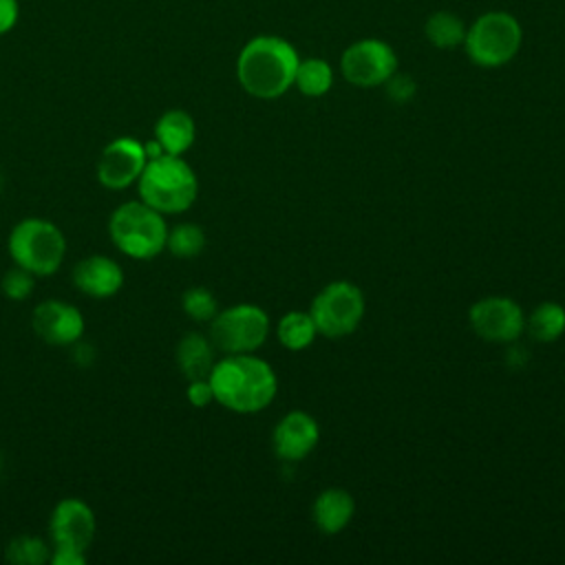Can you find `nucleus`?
Masks as SVG:
<instances>
[{"mask_svg": "<svg viewBox=\"0 0 565 565\" xmlns=\"http://www.w3.org/2000/svg\"><path fill=\"white\" fill-rule=\"evenodd\" d=\"M207 382L214 402L241 415L267 408L278 391L274 369L252 353H227L214 362Z\"/></svg>", "mask_w": 565, "mask_h": 565, "instance_id": "f257e3e1", "label": "nucleus"}, {"mask_svg": "<svg viewBox=\"0 0 565 565\" xmlns=\"http://www.w3.org/2000/svg\"><path fill=\"white\" fill-rule=\"evenodd\" d=\"M298 51L278 35H256L243 44L236 60L241 88L258 99H276L294 86Z\"/></svg>", "mask_w": 565, "mask_h": 565, "instance_id": "f03ea898", "label": "nucleus"}, {"mask_svg": "<svg viewBox=\"0 0 565 565\" xmlns=\"http://www.w3.org/2000/svg\"><path fill=\"white\" fill-rule=\"evenodd\" d=\"M137 192L139 199L157 212L181 214L194 205L199 179L190 163L179 154H159L148 159L137 179Z\"/></svg>", "mask_w": 565, "mask_h": 565, "instance_id": "7ed1b4c3", "label": "nucleus"}, {"mask_svg": "<svg viewBox=\"0 0 565 565\" xmlns=\"http://www.w3.org/2000/svg\"><path fill=\"white\" fill-rule=\"evenodd\" d=\"M108 236L128 258L150 260L166 249L168 225L161 212L137 199L113 210L108 218Z\"/></svg>", "mask_w": 565, "mask_h": 565, "instance_id": "20e7f679", "label": "nucleus"}, {"mask_svg": "<svg viewBox=\"0 0 565 565\" xmlns=\"http://www.w3.org/2000/svg\"><path fill=\"white\" fill-rule=\"evenodd\" d=\"M13 265L31 271L35 278L55 274L66 256V238L62 230L46 218H22L7 238Z\"/></svg>", "mask_w": 565, "mask_h": 565, "instance_id": "39448f33", "label": "nucleus"}, {"mask_svg": "<svg viewBox=\"0 0 565 565\" xmlns=\"http://www.w3.org/2000/svg\"><path fill=\"white\" fill-rule=\"evenodd\" d=\"M523 44L521 22L508 11H486L468 29L463 51L472 64L497 68L514 60Z\"/></svg>", "mask_w": 565, "mask_h": 565, "instance_id": "423d86ee", "label": "nucleus"}, {"mask_svg": "<svg viewBox=\"0 0 565 565\" xmlns=\"http://www.w3.org/2000/svg\"><path fill=\"white\" fill-rule=\"evenodd\" d=\"M364 294L349 280H333L324 285L311 300L309 316L320 335L344 338L358 329L364 318Z\"/></svg>", "mask_w": 565, "mask_h": 565, "instance_id": "0eeeda50", "label": "nucleus"}, {"mask_svg": "<svg viewBox=\"0 0 565 565\" xmlns=\"http://www.w3.org/2000/svg\"><path fill=\"white\" fill-rule=\"evenodd\" d=\"M269 335V316L249 302L232 305L210 320V342L227 353H252L265 344Z\"/></svg>", "mask_w": 565, "mask_h": 565, "instance_id": "6e6552de", "label": "nucleus"}, {"mask_svg": "<svg viewBox=\"0 0 565 565\" xmlns=\"http://www.w3.org/2000/svg\"><path fill=\"white\" fill-rule=\"evenodd\" d=\"M340 71L349 84L373 88L386 84V79L397 71V53L384 40L364 38L344 49Z\"/></svg>", "mask_w": 565, "mask_h": 565, "instance_id": "1a4fd4ad", "label": "nucleus"}, {"mask_svg": "<svg viewBox=\"0 0 565 565\" xmlns=\"http://www.w3.org/2000/svg\"><path fill=\"white\" fill-rule=\"evenodd\" d=\"M468 322L481 340L508 344L519 340V335L523 333L525 313L521 305L512 298L488 296L470 307Z\"/></svg>", "mask_w": 565, "mask_h": 565, "instance_id": "9d476101", "label": "nucleus"}, {"mask_svg": "<svg viewBox=\"0 0 565 565\" xmlns=\"http://www.w3.org/2000/svg\"><path fill=\"white\" fill-rule=\"evenodd\" d=\"M97 521L93 508L75 497H66L55 503L49 516V539L53 547H71L88 552L95 539Z\"/></svg>", "mask_w": 565, "mask_h": 565, "instance_id": "9b49d317", "label": "nucleus"}, {"mask_svg": "<svg viewBox=\"0 0 565 565\" xmlns=\"http://www.w3.org/2000/svg\"><path fill=\"white\" fill-rule=\"evenodd\" d=\"M148 163L143 141L135 137H117L104 146L97 159V181L108 190H124L137 183Z\"/></svg>", "mask_w": 565, "mask_h": 565, "instance_id": "f8f14e48", "label": "nucleus"}, {"mask_svg": "<svg viewBox=\"0 0 565 565\" xmlns=\"http://www.w3.org/2000/svg\"><path fill=\"white\" fill-rule=\"evenodd\" d=\"M35 335L53 347H73L82 340L86 322L82 311L60 298H46L31 313Z\"/></svg>", "mask_w": 565, "mask_h": 565, "instance_id": "ddd939ff", "label": "nucleus"}, {"mask_svg": "<svg viewBox=\"0 0 565 565\" xmlns=\"http://www.w3.org/2000/svg\"><path fill=\"white\" fill-rule=\"evenodd\" d=\"M318 439L320 428L316 419L305 411H291L276 424L271 446L282 461H300L316 448Z\"/></svg>", "mask_w": 565, "mask_h": 565, "instance_id": "4468645a", "label": "nucleus"}, {"mask_svg": "<svg viewBox=\"0 0 565 565\" xmlns=\"http://www.w3.org/2000/svg\"><path fill=\"white\" fill-rule=\"evenodd\" d=\"M73 285L84 296L110 298L124 287V269L115 258L93 254L75 263Z\"/></svg>", "mask_w": 565, "mask_h": 565, "instance_id": "2eb2a0df", "label": "nucleus"}, {"mask_svg": "<svg viewBox=\"0 0 565 565\" xmlns=\"http://www.w3.org/2000/svg\"><path fill=\"white\" fill-rule=\"evenodd\" d=\"M353 512H355V501L342 488L322 490L311 505V516L316 527L329 536L342 532L351 523Z\"/></svg>", "mask_w": 565, "mask_h": 565, "instance_id": "dca6fc26", "label": "nucleus"}, {"mask_svg": "<svg viewBox=\"0 0 565 565\" xmlns=\"http://www.w3.org/2000/svg\"><path fill=\"white\" fill-rule=\"evenodd\" d=\"M174 360L181 375L190 380H205L214 366V344L207 335L190 331L185 333L174 349Z\"/></svg>", "mask_w": 565, "mask_h": 565, "instance_id": "f3484780", "label": "nucleus"}, {"mask_svg": "<svg viewBox=\"0 0 565 565\" xmlns=\"http://www.w3.org/2000/svg\"><path fill=\"white\" fill-rule=\"evenodd\" d=\"M196 137V126L190 113L181 108L166 110L154 124V139L161 143L166 154H183L192 148Z\"/></svg>", "mask_w": 565, "mask_h": 565, "instance_id": "a211bd4d", "label": "nucleus"}, {"mask_svg": "<svg viewBox=\"0 0 565 565\" xmlns=\"http://www.w3.org/2000/svg\"><path fill=\"white\" fill-rule=\"evenodd\" d=\"M466 24L463 20L452 11H435L428 15L424 24V35L435 49H457L463 44L466 38Z\"/></svg>", "mask_w": 565, "mask_h": 565, "instance_id": "6ab92c4d", "label": "nucleus"}, {"mask_svg": "<svg viewBox=\"0 0 565 565\" xmlns=\"http://www.w3.org/2000/svg\"><path fill=\"white\" fill-rule=\"evenodd\" d=\"M525 329L539 342H554L565 333V309L558 302H541L525 318Z\"/></svg>", "mask_w": 565, "mask_h": 565, "instance_id": "aec40b11", "label": "nucleus"}, {"mask_svg": "<svg viewBox=\"0 0 565 565\" xmlns=\"http://www.w3.org/2000/svg\"><path fill=\"white\" fill-rule=\"evenodd\" d=\"M276 335H278V342L285 349L302 351V349H307L316 340L318 329H316L313 318L309 313H305V311H289V313H285L278 320Z\"/></svg>", "mask_w": 565, "mask_h": 565, "instance_id": "412c9836", "label": "nucleus"}, {"mask_svg": "<svg viewBox=\"0 0 565 565\" xmlns=\"http://www.w3.org/2000/svg\"><path fill=\"white\" fill-rule=\"evenodd\" d=\"M333 84V71L322 57H307L298 62L294 86L307 97H322Z\"/></svg>", "mask_w": 565, "mask_h": 565, "instance_id": "4be33fe9", "label": "nucleus"}, {"mask_svg": "<svg viewBox=\"0 0 565 565\" xmlns=\"http://www.w3.org/2000/svg\"><path fill=\"white\" fill-rule=\"evenodd\" d=\"M4 558L11 565H44L51 558V545L40 536L20 534L7 543Z\"/></svg>", "mask_w": 565, "mask_h": 565, "instance_id": "5701e85b", "label": "nucleus"}, {"mask_svg": "<svg viewBox=\"0 0 565 565\" xmlns=\"http://www.w3.org/2000/svg\"><path fill=\"white\" fill-rule=\"evenodd\" d=\"M205 247V232L196 223H179L168 230L166 249L177 258H194Z\"/></svg>", "mask_w": 565, "mask_h": 565, "instance_id": "b1692460", "label": "nucleus"}, {"mask_svg": "<svg viewBox=\"0 0 565 565\" xmlns=\"http://www.w3.org/2000/svg\"><path fill=\"white\" fill-rule=\"evenodd\" d=\"M181 307H183L185 316L192 318L194 322H210L218 311L214 294L205 287L185 289L181 296Z\"/></svg>", "mask_w": 565, "mask_h": 565, "instance_id": "393cba45", "label": "nucleus"}, {"mask_svg": "<svg viewBox=\"0 0 565 565\" xmlns=\"http://www.w3.org/2000/svg\"><path fill=\"white\" fill-rule=\"evenodd\" d=\"M0 287H2V294L9 298V300H26L31 294H33V287H35V276L18 265H13L11 269L4 271L2 280H0Z\"/></svg>", "mask_w": 565, "mask_h": 565, "instance_id": "a878e982", "label": "nucleus"}, {"mask_svg": "<svg viewBox=\"0 0 565 565\" xmlns=\"http://www.w3.org/2000/svg\"><path fill=\"white\" fill-rule=\"evenodd\" d=\"M415 82L408 77V75H404V73H393L388 79H386V93H388V97L393 99V102H408L413 95H415Z\"/></svg>", "mask_w": 565, "mask_h": 565, "instance_id": "bb28decb", "label": "nucleus"}, {"mask_svg": "<svg viewBox=\"0 0 565 565\" xmlns=\"http://www.w3.org/2000/svg\"><path fill=\"white\" fill-rule=\"evenodd\" d=\"M185 397L196 408H205L210 402H214V393H212V386H210L207 377L205 380H190L188 388H185Z\"/></svg>", "mask_w": 565, "mask_h": 565, "instance_id": "cd10ccee", "label": "nucleus"}, {"mask_svg": "<svg viewBox=\"0 0 565 565\" xmlns=\"http://www.w3.org/2000/svg\"><path fill=\"white\" fill-rule=\"evenodd\" d=\"M49 563H53V565H84L86 563V552L71 550V547H53Z\"/></svg>", "mask_w": 565, "mask_h": 565, "instance_id": "c85d7f7f", "label": "nucleus"}, {"mask_svg": "<svg viewBox=\"0 0 565 565\" xmlns=\"http://www.w3.org/2000/svg\"><path fill=\"white\" fill-rule=\"evenodd\" d=\"M20 18L18 0H0V35L9 33Z\"/></svg>", "mask_w": 565, "mask_h": 565, "instance_id": "c756f323", "label": "nucleus"}, {"mask_svg": "<svg viewBox=\"0 0 565 565\" xmlns=\"http://www.w3.org/2000/svg\"><path fill=\"white\" fill-rule=\"evenodd\" d=\"M0 468H2V457H0Z\"/></svg>", "mask_w": 565, "mask_h": 565, "instance_id": "7c9ffc66", "label": "nucleus"}, {"mask_svg": "<svg viewBox=\"0 0 565 565\" xmlns=\"http://www.w3.org/2000/svg\"><path fill=\"white\" fill-rule=\"evenodd\" d=\"M0 185H2V181H0Z\"/></svg>", "mask_w": 565, "mask_h": 565, "instance_id": "2f4dec72", "label": "nucleus"}]
</instances>
